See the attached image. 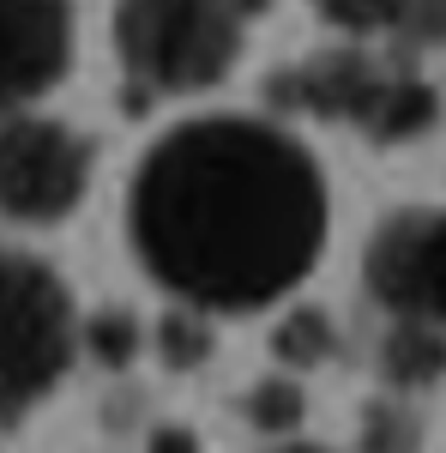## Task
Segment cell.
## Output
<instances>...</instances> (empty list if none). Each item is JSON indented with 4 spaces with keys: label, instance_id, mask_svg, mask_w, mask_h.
I'll return each instance as SVG.
<instances>
[{
    "label": "cell",
    "instance_id": "cell-15",
    "mask_svg": "<svg viewBox=\"0 0 446 453\" xmlns=\"http://www.w3.org/2000/svg\"><path fill=\"white\" fill-rule=\"evenodd\" d=\"M91 350L103 357L109 369L133 363V350H139V320H133L127 309H103L97 320H91Z\"/></svg>",
    "mask_w": 446,
    "mask_h": 453
},
{
    "label": "cell",
    "instance_id": "cell-6",
    "mask_svg": "<svg viewBox=\"0 0 446 453\" xmlns=\"http://www.w3.org/2000/svg\"><path fill=\"white\" fill-rule=\"evenodd\" d=\"M368 290L392 314L446 326V211H404L368 248Z\"/></svg>",
    "mask_w": 446,
    "mask_h": 453
},
{
    "label": "cell",
    "instance_id": "cell-12",
    "mask_svg": "<svg viewBox=\"0 0 446 453\" xmlns=\"http://www.w3.org/2000/svg\"><path fill=\"white\" fill-rule=\"evenodd\" d=\"M247 418H253V429H266V435H290L302 423V393L290 381H260L247 393Z\"/></svg>",
    "mask_w": 446,
    "mask_h": 453
},
{
    "label": "cell",
    "instance_id": "cell-8",
    "mask_svg": "<svg viewBox=\"0 0 446 453\" xmlns=\"http://www.w3.org/2000/svg\"><path fill=\"white\" fill-rule=\"evenodd\" d=\"M380 369L392 387H435L446 375V326L422 314H398V326L380 345Z\"/></svg>",
    "mask_w": 446,
    "mask_h": 453
},
{
    "label": "cell",
    "instance_id": "cell-13",
    "mask_svg": "<svg viewBox=\"0 0 446 453\" xmlns=\"http://www.w3.org/2000/svg\"><path fill=\"white\" fill-rule=\"evenodd\" d=\"M314 6H320V19L338 25V31H392L404 0H314Z\"/></svg>",
    "mask_w": 446,
    "mask_h": 453
},
{
    "label": "cell",
    "instance_id": "cell-14",
    "mask_svg": "<svg viewBox=\"0 0 446 453\" xmlns=\"http://www.w3.org/2000/svg\"><path fill=\"white\" fill-rule=\"evenodd\" d=\"M392 31L404 49H446V0H404Z\"/></svg>",
    "mask_w": 446,
    "mask_h": 453
},
{
    "label": "cell",
    "instance_id": "cell-16",
    "mask_svg": "<svg viewBox=\"0 0 446 453\" xmlns=\"http://www.w3.org/2000/svg\"><path fill=\"white\" fill-rule=\"evenodd\" d=\"M151 453H193V441L181 429H163V435H151Z\"/></svg>",
    "mask_w": 446,
    "mask_h": 453
},
{
    "label": "cell",
    "instance_id": "cell-3",
    "mask_svg": "<svg viewBox=\"0 0 446 453\" xmlns=\"http://www.w3.org/2000/svg\"><path fill=\"white\" fill-rule=\"evenodd\" d=\"M79 320L72 296L42 260L0 254V423L25 418L67 375Z\"/></svg>",
    "mask_w": 446,
    "mask_h": 453
},
{
    "label": "cell",
    "instance_id": "cell-11",
    "mask_svg": "<svg viewBox=\"0 0 446 453\" xmlns=\"http://www.w3.org/2000/svg\"><path fill=\"white\" fill-rule=\"evenodd\" d=\"M157 357H163L170 369H193V363L211 357V333H206V320H200L193 303L181 314H163V326H157Z\"/></svg>",
    "mask_w": 446,
    "mask_h": 453
},
{
    "label": "cell",
    "instance_id": "cell-1",
    "mask_svg": "<svg viewBox=\"0 0 446 453\" xmlns=\"http://www.w3.org/2000/svg\"><path fill=\"white\" fill-rule=\"evenodd\" d=\"M133 248L193 309H266L326 248V181L272 121H187L133 175Z\"/></svg>",
    "mask_w": 446,
    "mask_h": 453
},
{
    "label": "cell",
    "instance_id": "cell-2",
    "mask_svg": "<svg viewBox=\"0 0 446 453\" xmlns=\"http://www.w3.org/2000/svg\"><path fill=\"white\" fill-rule=\"evenodd\" d=\"M115 36L145 91H206L236 67L241 0H121Z\"/></svg>",
    "mask_w": 446,
    "mask_h": 453
},
{
    "label": "cell",
    "instance_id": "cell-5",
    "mask_svg": "<svg viewBox=\"0 0 446 453\" xmlns=\"http://www.w3.org/2000/svg\"><path fill=\"white\" fill-rule=\"evenodd\" d=\"M85 181H91V151L72 127L42 115H19L0 127V211L6 218L61 224L85 200Z\"/></svg>",
    "mask_w": 446,
    "mask_h": 453
},
{
    "label": "cell",
    "instance_id": "cell-4",
    "mask_svg": "<svg viewBox=\"0 0 446 453\" xmlns=\"http://www.w3.org/2000/svg\"><path fill=\"white\" fill-rule=\"evenodd\" d=\"M272 91L283 104L308 109V115L350 121L380 145L416 140L435 121V85H422L411 67H392V61H374V55H356V49L314 55L296 73H283Z\"/></svg>",
    "mask_w": 446,
    "mask_h": 453
},
{
    "label": "cell",
    "instance_id": "cell-17",
    "mask_svg": "<svg viewBox=\"0 0 446 453\" xmlns=\"http://www.w3.org/2000/svg\"><path fill=\"white\" fill-rule=\"evenodd\" d=\"M277 453H320V448H277Z\"/></svg>",
    "mask_w": 446,
    "mask_h": 453
},
{
    "label": "cell",
    "instance_id": "cell-7",
    "mask_svg": "<svg viewBox=\"0 0 446 453\" xmlns=\"http://www.w3.org/2000/svg\"><path fill=\"white\" fill-rule=\"evenodd\" d=\"M72 61L67 0H0V109L42 97Z\"/></svg>",
    "mask_w": 446,
    "mask_h": 453
},
{
    "label": "cell",
    "instance_id": "cell-10",
    "mask_svg": "<svg viewBox=\"0 0 446 453\" xmlns=\"http://www.w3.org/2000/svg\"><path fill=\"white\" fill-rule=\"evenodd\" d=\"M362 448L368 453H422V423H416L411 405L380 399V405H368V418H362Z\"/></svg>",
    "mask_w": 446,
    "mask_h": 453
},
{
    "label": "cell",
    "instance_id": "cell-9",
    "mask_svg": "<svg viewBox=\"0 0 446 453\" xmlns=\"http://www.w3.org/2000/svg\"><path fill=\"white\" fill-rule=\"evenodd\" d=\"M277 357L290 363V369H314V363H326L332 357V320L320 309H296L283 326H277Z\"/></svg>",
    "mask_w": 446,
    "mask_h": 453
}]
</instances>
